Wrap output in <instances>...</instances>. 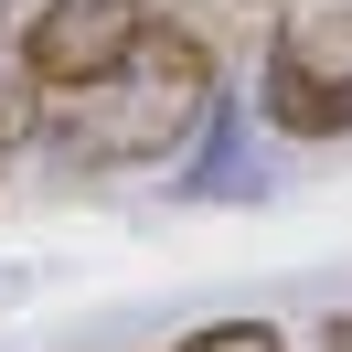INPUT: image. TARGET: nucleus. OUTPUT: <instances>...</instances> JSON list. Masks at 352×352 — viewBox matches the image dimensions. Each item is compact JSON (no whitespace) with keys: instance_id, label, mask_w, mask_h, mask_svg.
Instances as JSON below:
<instances>
[{"instance_id":"6","label":"nucleus","mask_w":352,"mask_h":352,"mask_svg":"<svg viewBox=\"0 0 352 352\" xmlns=\"http://www.w3.org/2000/svg\"><path fill=\"white\" fill-rule=\"evenodd\" d=\"M320 352H352V309H331V320H320Z\"/></svg>"},{"instance_id":"1","label":"nucleus","mask_w":352,"mask_h":352,"mask_svg":"<svg viewBox=\"0 0 352 352\" xmlns=\"http://www.w3.org/2000/svg\"><path fill=\"white\" fill-rule=\"evenodd\" d=\"M224 96L214 75V43H203L192 22H171L160 11L150 32H139L129 54H118L107 75H86V86H54L43 118H32V139H43V160L65 182H107V171H160V160L192 150L203 107Z\"/></svg>"},{"instance_id":"5","label":"nucleus","mask_w":352,"mask_h":352,"mask_svg":"<svg viewBox=\"0 0 352 352\" xmlns=\"http://www.w3.org/2000/svg\"><path fill=\"white\" fill-rule=\"evenodd\" d=\"M182 352H288V342H278L267 320H203V331H192Z\"/></svg>"},{"instance_id":"4","label":"nucleus","mask_w":352,"mask_h":352,"mask_svg":"<svg viewBox=\"0 0 352 352\" xmlns=\"http://www.w3.org/2000/svg\"><path fill=\"white\" fill-rule=\"evenodd\" d=\"M171 192L182 203H245L256 182H245V107L235 96H214L192 129V160H171Z\"/></svg>"},{"instance_id":"7","label":"nucleus","mask_w":352,"mask_h":352,"mask_svg":"<svg viewBox=\"0 0 352 352\" xmlns=\"http://www.w3.org/2000/svg\"><path fill=\"white\" fill-rule=\"evenodd\" d=\"M0 160H11V150H0Z\"/></svg>"},{"instance_id":"3","label":"nucleus","mask_w":352,"mask_h":352,"mask_svg":"<svg viewBox=\"0 0 352 352\" xmlns=\"http://www.w3.org/2000/svg\"><path fill=\"white\" fill-rule=\"evenodd\" d=\"M150 22H160V0H43V11L22 22V65H32L43 96L54 86H86V75H107Z\"/></svg>"},{"instance_id":"2","label":"nucleus","mask_w":352,"mask_h":352,"mask_svg":"<svg viewBox=\"0 0 352 352\" xmlns=\"http://www.w3.org/2000/svg\"><path fill=\"white\" fill-rule=\"evenodd\" d=\"M256 118L278 139H352V0H309L267 22Z\"/></svg>"}]
</instances>
